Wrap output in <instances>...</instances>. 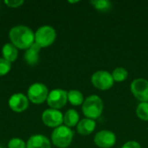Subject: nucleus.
I'll return each mask as SVG.
<instances>
[{
  "label": "nucleus",
  "instance_id": "13",
  "mask_svg": "<svg viewBox=\"0 0 148 148\" xmlns=\"http://www.w3.org/2000/svg\"><path fill=\"white\" fill-rule=\"evenodd\" d=\"M96 127V122L94 120L84 118L80 120L76 126V131L81 135H89L91 134Z\"/></svg>",
  "mask_w": 148,
  "mask_h": 148
},
{
  "label": "nucleus",
  "instance_id": "12",
  "mask_svg": "<svg viewBox=\"0 0 148 148\" xmlns=\"http://www.w3.org/2000/svg\"><path fill=\"white\" fill-rule=\"evenodd\" d=\"M26 148H51L49 139L42 134L31 136L27 141Z\"/></svg>",
  "mask_w": 148,
  "mask_h": 148
},
{
  "label": "nucleus",
  "instance_id": "5",
  "mask_svg": "<svg viewBox=\"0 0 148 148\" xmlns=\"http://www.w3.org/2000/svg\"><path fill=\"white\" fill-rule=\"evenodd\" d=\"M91 83L95 88L105 91L110 89L114 86V81L111 73L105 70H99L92 75Z\"/></svg>",
  "mask_w": 148,
  "mask_h": 148
},
{
  "label": "nucleus",
  "instance_id": "3",
  "mask_svg": "<svg viewBox=\"0 0 148 148\" xmlns=\"http://www.w3.org/2000/svg\"><path fill=\"white\" fill-rule=\"evenodd\" d=\"M74 133L71 128L62 125L54 129L51 134L52 143L58 148H67L72 143Z\"/></svg>",
  "mask_w": 148,
  "mask_h": 148
},
{
  "label": "nucleus",
  "instance_id": "4",
  "mask_svg": "<svg viewBox=\"0 0 148 148\" xmlns=\"http://www.w3.org/2000/svg\"><path fill=\"white\" fill-rule=\"evenodd\" d=\"M56 38V32L55 29L49 25H43L40 27L35 33V42L41 48L49 47L54 43Z\"/></svg>",
  "mask_w": 148,
  "mask_h": 148
},
{
  "label": "nucleus",
  "instance_id": "2",
  "mask_svg": "<svg viewBox=\"0 0 148 148\" xmlns=\"http://www.w3.org/2000/svg\"><path fill=\"white\" fill-rule=\"evenodd\" d=\"M103 101L97 95L88 96L82 105V110L84 116L94 121L100 118L103 112Z\"/></svg>",
  "mask_w": 148,
  "mask_h": 148
},
{
  "label": "nucleus",
  "instance_id": "23",
  "mask_svg": "<svg viewBox=\"0 0 148 148\" xmlns=\"http://www.w3.org/2000/svg\"><path fill=\"white\" fill-rule=\"evenodd\" d=\"M23 0H5L4 3L10 8H18L23 4Z\"/></svg>",
  "mask_w": 148,
  "mask_h": 148
},
{
  "label": "nucleus",
  "instance_id": "20",
  "mask_svg": "<svg viewBox=\"0 0 148 148\" xmlns=\"http://www.w3.org/2000/svg\"><path fill=\"white\" fill-rule=\"evenodd\" d=\"M136 114L140 120L148 121V102H140L136 108Z\"/></svg>",
  "mask_w": 148,
  "mask_h": 148
},
{
  "label": "nucleus",
  "instance_id": "10",
  "mask_svg": "<svg viewBox=\"0 0 148 148\" xmlns=\"http://www.w3.org/2000/svg\"><path fill=\"white\" fill-rule=\"evenodd\" d=\"M95 144L100 148H111L116 143V135L110 130H101L94 138Z\"/></svg>",
  "mask_w": 148,
  "mask_h": 148
},
{
  "label": "nucleus",
  "instance_id": "25",
  "mask_svg": "<svg viewBox=\"0 0 148 148\" xmlns=\"http://www.w3.org/2000/svg\"><path fill=\"white\" fill-rule=\"evenodd\" d=\"M0 148H3V147H0Z\"/></svg>",
  "mask_w": 148,
  "mask_h": 148
},
{
  "label": "nucleus",
  "instance_id": "24",
  "mask_svg": "<svg viewBox=\"0 0 148 148\" xmlns=\"http://www.w3.org/2000/svg\"><path fill=\"white\" fill-rule=\"evenodd\" d=\"M121 148H141V146L139 142L134 140H130L123 144Z\"/></svg>",
  "mask_w": 148,
  "mask_h": 148
},
{
  "label": "nucleus",
  "instance_id": "9",
  "mask_svg": "<svg viewBox=\"0 0 148 148\" xmlns=\"http://www.w3.org/2000/svg\"><path fill=\"white\" fill-rule=\"evenodd\" d=\"M42 121L47 127L56 128L63 123V114L57 109L49 108L43 111L42 114Z\"/></svg>",
  "mask_w": 148,
  "mask_h": 148
},
{
  "label": "nucleus",
  "instance_id": "14",
  "mask_svg": "<svg viewBox=\"0 0 148 148\" xmlns=\"http://www.w3.org/2000/svg\"><path fill=\"white\" fill-rule=\"evenodd\" d=\"M40 49H41V47L36 42L28 49H26L25 54H24L25 62L29 65H36L39 60L38 54H39Z\"/></svg>",
  "mask_w": 148,
  "mask_h": 148
},
{
  "label": "nucleus",
  "instance_id": "21",
  "mask_svg": "<svg viewBox=\"0 0 148 148\" xmlns=\"http://www.w3.org/2000/svg\"><path fill=\"white\" fill-rule=\"evenodd\" d=\"M11 69V63L3 58H0V76L7 75Z\"/></svg>",
  "mask_w": 148,
  "mask_h": 148
},
{
  "label": "nucleus",
  "instance_id": "22",
  "mask_svg": "<svg viewBox=\"0 0 148 148\" xmlns=\"http://www.w3.org/2000/svg\"><path fill=\"white\" fill-rule=\"evenodd\" d=\"M9 148H26V143L19 138H13L8 143Z\"/></svg>",
  "mask_w": 148,
  "mask_h": 148
},
{
  "label": "nucleus",
  "instance_id": "19",
  "mask_svg": "<svg viewBox=\"0 0 148 148\" xmlns=\"http://www.w3.org/2000/svg\"><path fill=\"white\" fill-rule=\"evenodd\" d=\"M90 3L98 11L101 12H108L112 9V3L108 0H94Z\"/></svg>",
  "mask_w": 148,
  "mask_h": 148
},
{
  "label": "nucleus",
  "instance_id": "11",
  "mask_svg": "<svg viewBox=\"0 0 148 148\" xmlns=\"http://www.w3.org/2000/svg\"><path fill=\"white\" fill-rule=\"evenodd\" d=\"M9 106L10 109L16 113H22L29 107V99L23 94H14L9 99Z\"/></svg>",
  "mask_w": 148,
  "mask_h": 148
},
{
  "label": "nucleus",
  "instance_id": "15",
  "mask_svg": "<svg viewBox=\"0 0 148 148\" xmlns=\"http://www.w3.org/2000/svg\"><path fill=\"white\" fill-rule=\"evenodd\" d=\"M2 54H3V58L11 63L16 60L18 56V50L17 48L14 46L11 42L5 43L2 49Z\"/></svg>",
  "mask_w": 148,
  "mask_h": 148
},
{
  "label": "nucleus",
  "instance_id": "17",
  "mask_svg": "<svg viewBox=\"0 0 148 148\" xmlns=\"http://www.w3.org/2000/svg\"><path fill=\"white\" fill-rule=\"evenodd\" d=\"M68 101L72 106H81L83 104L85 99L82 92L76 89H72L68 92Z\"/></svg>",
  "mask_w": 148,
  "mask_h": 148
},
{
  "label": "nucleus",
  "instance_id": "7",
  "mask_svg": "<svg viewBox=\"0 0 148 148\" xmlns=\"http://www.w3.org/2000/svg\"><path fill=\"white\" fill-rule=\"evenodd\" d=\"M133 95L140 102H148V80L137 78L130 85Z\"/></svg>",
  "mask_w": 148,
  "mask_h": 148
},
{
  "label": "nucleus",
  "instance_id": "18",
  "mask_svg": "<svg viewBox=\"0 0 148 148\" xmlns=\"http://www.w3.org/2000/svg\"><path fill=\"white\" fill-rule=\"evenodd\" d=\"M114 82H122L125 80H127V76H128V72L125 68L122 67H118L115 68L113 72L111 73Z\"/></svg>",
  "mask_w": 148,
  "mask_h": 148
},
{
  "label": "nucleus",
  "instance_id": "16",
  "mask_svg": "<svg viewBox=\"0 0 148 148\" xmlns=\"http://www.w3.org/2000/svg\"><path fill=\"white\" fill-rule=\"evenodd\" d=\"M79 121L80 115L75 109H69L63 115V123L69 128L77 126Z\"/></svg>",
  "mask_w": 148,
  "mask_h": 148
},
{
  "label": "nucleus",
  "instance_id": "6",
  "mask_svg": "<svg viewBox=\"0 0 148 148\" xmlns=\"http://www.w3.org/2000/svg\"><path fill=\"white\" fill-rule=\"evenodd\" d=\"M48 88L41 82L32 84L28 89V99L34 104H42L47 101L49 95Z\"/></svg>",
  "mask_w": 148,
  "mask_h": 148
},
{
  "label": "nucleus",
  "instance_id": "8",
  "mask_svg": "<svg viewBox=\"0 0 148 148\" xmlns=\"http://www.w3.org/2000/svg\"><path fill=\"white\" fill-rule=\"evenodd\" d=\"M68 101V92L61 88H56L49 93L47 102L50 108L60 109L63 108Z\"/></svg>",
  "mask_w": 148,
  "mask_h": 148
},
{
  "label": "nucleus",
  "instance_id": "1",
  "mask_svg": "<svg viewBox=\"0 0 148 148\" xmlns=\"http://www.w3.org/2000/svg\"><path fill=\"white\" fill-rule=\"evenodd\" d=\"M11 43L20 49H28L35 43V34L27 26L16 25L9 33Z\"/></svg>",
  "mask_w": 148,
  "mask_h": 148
}]
</instances>
